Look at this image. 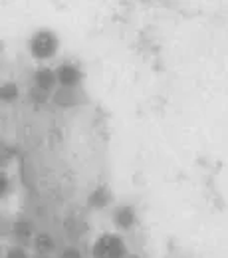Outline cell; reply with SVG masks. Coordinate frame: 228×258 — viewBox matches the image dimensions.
I'll return each mask as SVG.
<instances>
[{
  "mask_svg": "<svg viewBox=\"0 0 228 258\" xmlns=\"http://www.w3.org/2000/svg\"><path fill=\"white\" fill-rule=\"evenodd\" d=\"M28 48H30V54H32L34 60H40V62L42 60H50L60 50V38H58L56 32H52L48 28H42V30L32 34Z\"/></svg>",
  "mask_w": 228,
  "mask_h": 258,
  "instance_id": "obj_1",
  "label": "cell"
},
{
  "mask_svg": "<svg viewBox=\"0 0 228 258\" xmlns=\"http://www.w3.org/2000/svg\"><path fill=\"white\" fill-rule=\"evenodd\" d=\"M127 254L129 252L125 240L115 232L99 234L92 246V258H125Z\"/></svg>",
  "mask_w": 228,
  "mask_h": 258,
  "instance_id": "obj_2",
  "label": "cell"
},
{
  "mask_svg": "<svg viewBox=\"0 0 228 258\" xmlns=\"http://www.w3.org/2000/svg\"><path fill=\"white\" fill-rule=\"evenodd\" d=\"M54 72H56V80H58L60 88H80V84L84 80L82 70L75 64H69V62L60 64Z\"/></svg>",
  "mask_w": 228,
  "mask_h": 258,
  "instance_id": "obj_3",
  "label": "cell"
},
{
  "mask_svg": "<svg viewBox=\"0 0 228 258\" xmlns=\"http://www.w3.org/2000/svg\"><path fill=\"white\" fill-rule=\"evenodd\" d=\"M84 94L80 92V88H56L52 94V101L54 105L67 109V107H75L80 103H84Z\"/></svg>",
  "mask_w": 228,
  "mask_h": 258,
  "instance_id": "obj_4",
  "label": "cell"
},
{
  "mask_svg": "<svg viewBox=\"0 0 228 258\" xmlns=\"http://www.w3.org/2000/svg\"><path fill=\"white\" fill-rule=\"evenodd\" d=\"M111 221L117 230H131L137 223V211L133 205H119L113 209Z\"/></svg>",
  "mask_w": 228,
  "mask_h": 258,
  "instance_id": "obj_5",
  "label": "cell"
},
{
  "mask_svg": "<svg viewBox=\"0 0 228 258\" xmlns=\"http://www.w3.org/2000/svg\"><path fill=\"white\" fill-rule=\"evenodd\" d=\"M56 86H58V80H56V72L52 68L42 66V68H38L34 72V88H38V90H42V92L52 96Z\"/></svg>",
  "mask_w": 228,
  "mask_h": 258,
  "instance_id": "obj_6",
  "label": "cell"
},
{
  "mask_svg": "<svg viewBox=\"0 0 228 258\" xmlns=\"http://www.w3.org/2000/svg\"><path fill=\"white\" fill-rule=\"evenodd\" d=\"M113 201V193L107 185H98L92 193L88 195V207L94 211H103L105 207H109Z\"/></svg>",
  "mask_w": 228,
  "mask_h": 258,
  "instance_id": "obj_7",
  "label": "cell"
},
{
  "mask_svg": "<svg viewBox=\"0 0 228 258\" xmlns=\"http://www.w3.org/2000/svg\"><path fill=\"white\" fill-rule=\"evenodd\" d=\"M10 232H12V236L20 242V246L22 244H26V242H30L34 236H36V226L30 219H18V221H14L12 226H10Z\"/></svg>",
  "mask_w": 228,
  "mask_h": 258,
  "instance_id": "obj_8",
  "label": "cell"
},
{
  "mask_svg": "<svg viewBox=\"0 0 228 258\" xmlns=\"http://www.w3.org/2000/svg\"><path fill=\"white\" fill-rule=\"evenodd\" d=\"M32 246L38 256H50L56 250V238L50 232H36L32 238Z\"/></svg>",
  "mask_w": 228,
  "mask_h": 258,
  "instance_id": "obj_9",
  "label": "cell"
},
{
  "mask_svg": "<svg viewBox=\"0 0 228 258\" xmlns=\"http://www.w3.org/2000/svg\"><path fill=\"white\" fill-rule=\"evenodd\" d=\"M20 97V88L16 82H4L0 84V103H14Z\"/></svg>",
  "mask_w": 228,
  "mask_h": 258,
  "instance_id": "obj_10",
  "label": "cell"
},
{
  "mask_svg": "<svg viewBox=\"0 0 228 258\" xmlns=\"http://www.w3.org/2000/svg\"><path fill=\"white\" fill-rule=\"evenodd\" d=\"M14 155H16V151H14V147H10V145H4V143H0V171L8 165V163L14 159Z\"/></svg>",
  "mask_w": 228,
  "mask_h": 258,
  "instance_id": "obj_11",
  "label": "cell"
},
{
  "mask_svg": "<svg viewBox=\"0 0 228 258\" xmlns=\"http://www.w3.org/2000/svg\"><path fill=\"white\" fill-rule=\"evenodd\" d=\"M65 232H67L69 236L78 238V236L84 232V225H80L75 219H67V221H65Z\"/></svg>",
  "mask_w": 228,
  "mask_h": 258,
  "instance_id": "obj_12",
  "label": "cell"
},
{
  "mask_svg": "<svg viewBox=\"0 0 228 258\" xmlns=\"http://www.w3.org/2000/svg\"><path fill=\"white\" fill-rule=\"evenodd\" d=\"M4 258H30V254H28V250H26L24 246L16 244V246H10V248L6 250Z\"/></svg>",
  "mask_w": 228,
  "mask_h": 258,
  "instance_id": "obj_13",
  "label": "cell"
},
{
  "mask_svg": "<svg viewBox=\"0 0 228 258\" xmlns=\"http://www.w3.org/2000/svg\"><path fill=\"white\" fill-rule=\"evenodd\" d=\"M50 97H52L50 94H46V92H42V90H38V88H32V90H30V99H32L34 103H38V105H40V103H46Z\"/></svg>",
  "mask_w": 228,
  "mask_h": 258,
  "instance_id": "obj_14",
  "label": "cell"
},
{
  "mask_svg": "<svg viewBox=\"0 0 228 258\" xmlns=\"http://www.w3.org/2000/svg\"><path fill=\"white\" fill-rule=\"evenodd\" d=\"M8 191H10V177L4 171H0V199L6 197Z\"/></svg>",
  "mask_w": 228,
  "mask_h": 258,
  "instance_id": "obj_15",
  "label": "cell"
},
{
  "mask_svg": "<svg viewBox=\"0 0 228 258\" xmlns=\"http://www.w3.org/2000/svg\"><path fill=\"white\" fill-rule=\"evenodd\" d=\"M60 258H84L82 250L78 246H65L64 250L60 252Z\"/></svg>",
  "mask_w": 228,
  "mask_h": 258,
  "instance_id": "obj_16",
  "label": "cell"
},
{
  "mask_svg": "<svg viewBox=\"0 0 228 258\" xmlns=\"http://www.w3.org/2000/svg\"><path fill=\"white\" fill-rule=\"evenodd\" d=\"M125 258H141V256H139V254H127Z\"/></svg>",
  "mask_w": 228,
  "mask_h": 258,
  "instance_id": "obj_17",
  "label": "cell"
},
{
  "mask_svg": "<svg viewBox=\"0 0 228 258\" xmlns=\"http://www.w3.org/2000/svg\"><path fill=\"white\" fill-rule=\"evenodd\" d=\"M36 258H50V256H38V254H36Z\"/></svg>",
  "mask_w": 228,
  "mask_h": 258,
  "instance_id": "obj_18",
  "label": "cell"
},
{
  "mask_svg": "<svg viewBox=\"0 0 228 258\" xmlns=\"http://www.w3.org/2000/svg\"><path fill=\"white\" fill-rule=\"evenodd\" d=\"M0 258H2V250H0Z\"/></svg>",
  "mask_w": 228,
  "mask_h": 258,
  "instance_id": "obj_19",
  "label": "cell"
}]
</instances>
